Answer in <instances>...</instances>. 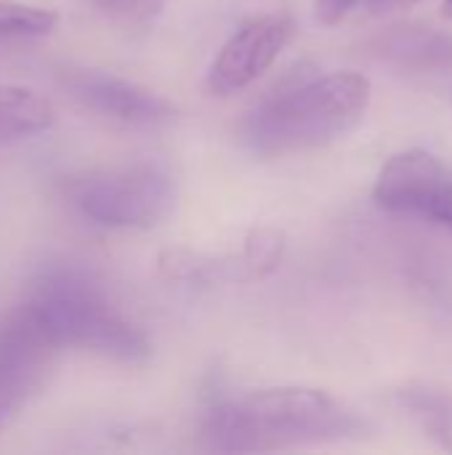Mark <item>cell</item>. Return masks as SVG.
I'll return each mask as SVG.
<instances>
[{
  "instance_id": "cell-1",
  "label": "cell",
  "mask_w": 452,
  "mask_h": 455,
  "mask_svg": "<svg viewBox=\"0 0 452 455\" xmlns=\"http://www.w3.org/2000/svg\"><path fill=\"white\" fill-rule=\"evenodd\" d=\"M354 424L325 392L282 387L218 405L205 435L213 448L226 453H264L336 440L349 435Z\"/></svg>"
},
{
  "instance_id": "cell-2",
  "label": "cell",
  "mask_w": 452,
  "mask_h": 455,
  "mask_svg": "<svg viewBox=\"0 0 452 455\" xmlns=\"http://www.w3.org/2000/svg\"><path fill=\"white\" fill-rule=\"evenodd\" d=\"M24 304L59 349L77 347L117 363H141L149 357L144 331L112 307L91 272L75 264L43 269Z\"/></svg>"
},
{
  "instance_id": "cell-3",
  "label": "cell",
  "mask_w": 452,
  "mask_h": 455,
  "mask_svg": "<svg viewBox=\"0 0 452 455\" xmlns=\"http://www.w3.org/2000/svg\"><path fill=\"white\" fill-rule=\"evenodd\" d=\"M370 104V83L357 72H333L261 104L242 125L258 155H290L336 141Z\"/></svg>"
},
{
  "instance_id": "cell-4",
  "label": "cell",
  "mask_w": 452,
  "mask_h": 455,
  "mask_svg": "<svg viewBox=\"0 0 452 455\" xmlns=\"http://www.w3.org/2000/svg\"><path fill=\"white\" fill-rule=\"evenodd\" d=\"M173 176L160 160L117 163L72 184V200L96 224L149 229L173 208Z\"/></svg>"
},
{
  "instance_id": "cell-5",
  "label": "cell",
  "mask_w": 452,
  "mask_h": 455,
  "mask_svg": "<svg viewBox=\"0 0 452 455\" xmlns=\"http://www.w3.org/2000/svg\"><path fill=\"white\" fill-rule=\"evenodd\" d=\"M56 352V341L27 304L5 317L0 325V429L40 389Z\"/></svg>"
},
{
  "instance_id": "cell-6",
  "label": "cell",
  "mask_w": 452,
  "mask_h": 455,
  "mask_svg": "<svg viewBox=\"0 0 452 455\" xmlns=\"http://www.w3.org/2000/svg\"><path fill=\"white\" fill-rule=\"evenodd\" d=\"M290 37L293 19L285 13H266L245 21L218 51L208 72V88L221 96L248 88L280 59Z\"/></svg>"
},
{
  "instance_id": "cell-7",
  "label": "cell",
  "mask_w": 452,
  "mask_h": 455,
  "mask_svg": "<svg viewBox=\"0 0 452 455\" xmlns=\"http://www.w3.org/2000/svg\"><path fill=\"white\" fill-rule=\"evenodd\" d=\"M59 83L91 112L128 125H163L176 117V107L165 96L109 72L67 67L59 72Z\"/></svg>"
},
{
  "instance_id": "cell-8",
  "label": "cell",
  "mask_w": 452,
  "mask_h": 455,
  "mask_svg": "<svg viewBox=\"0 0 452 455\" xmlns=\"http://www.w3.org/2000/svg\"><path fill=\"white\" fill-rule=\"evenodd\" d=\"M448 168L429 152L410 149L394 155L378 173L373 197L381 208L394 213H424L440 179Z\"/></svg>"
},
{
  "instance_id": "cell-9",
  "label": "cell",
  "mask_w": 452,
  "mask_h": 455,
  "mask_svg": "<svg viewBox=\"0 0 452 455\" xmlns=\"http://www.w3.org/2000/svg\"><path fill=\"white\" fill-rule=\"evenodd\" d=\"M53 104L24 85L0 83V144H13L53 128Z\"/></svg>"
},
{
  "instance_id": "cell-10",
  "label": "cell",
  "mask_w": 452,
  "mask_h": 455,
  "mask_svg": "<svg viewBox=\"0 0 452 455\" xmlns=\"http://www.w3.org/2000/svg\"><path fill=\"white\" fill-rule=\"evenodd\" d=\"M282 253H285V235L280 229H272V227H256L245 237V248L240 256L245 277L261 280V277L272 275L280 267Z\"/></svg>"
},
{
  "instance_id": "cell-11",
  "label": "cell",
  "mask_w": 452,
  "mask_h": 455,
  "mask_svg": "<svg viewBox=\"0 0 452 455\" xmlns=\"http://www.w3.org/2000/svg\"><path fill=\"white\" fill-rule=\"evenodd\" d=\"M59 16L45 8L0 0V37H43L56 27Z\"/></svg>"
},
{
  "instance_id": "cell-12",
  "label": "cell",
  "mask_w": 452,
  "mask_h": 455,
  "mask_svg": "<svg viewBox=\"0 0 452 455\" xmlns=\"http://www.w3.org/2000/svg\"><path fill=\"white\" fill-rule=\"evenodd\" d=\"M107 13H112L115 19H123V21H147L152 19L163 0H96Z\"/></svg>"
},
{
  "instance_id": "cell-13",
  "label": "cell",
  "mask_w": 452,
  "mask_h": 455,
  "mask_svg": "<svg viewBox=\"0 0 452 455\" xmlns=\"http://www.w3.org/2000/svg\"><path fill=\"white\" fill-rule=\"evenodd\" d=\"M421 216H429L432 221H437V224H442V227L452 229V173L450 171L440 179V184H437L434 195L429 197V203H426V208H424V213H421Z\"/></svg>"
},
{
  "instance_id": "cell-14",
  "label": "cell",
  "mask_w": 452,
  "mask_h": 455,
  "mask_svg": "<svg viewBox=\"0 0 452 455\" xmlns=\"http://www.w3.org/2000/svg\"><path fill=\"white\" fill-rule=\"evenodd\" d=\"M357 5V0H314V8H317V19L325 24V27H333L338 24L352 8Z\"/></svg>"
},
{
  "instance_id": "cell-15",
  "label": "cell",
  "mask_w": 452,
  "mask_h": 455,
  "mask_svg": "<svg viewBox=\"0 0 452 455\" xmlns=\"http://www.w3.org/2000/svg\"><path fill=\"white\" fill-rule=\"evenodd\" d=\"M370 11L376 13H384V11H394V8H405V5H413L418 0H365Z\"/></svg>"
},
{
  "instance_id": "cell-16",
  "label": "cell",
  "mask_w": 452,
  "mask_h": 455,
  "mask_svg": "<svg viewBox=\"0 0 452 455\" xmlns=\"http://www.w3.org/2000/svg\"><path fill=\"white\" fill-rule=\"evenodd\" d=\"M445 16L452 19V0H445Z\"/></svg>"
}]
</instances>
